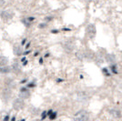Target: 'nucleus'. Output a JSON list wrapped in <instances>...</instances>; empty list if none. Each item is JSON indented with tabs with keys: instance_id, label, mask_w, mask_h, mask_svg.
<instances>
[{
	"instance_id": "obj_1",
	"label": "nucleus",
	"mask_w": 122,
	"mask_h": 121,
	"mask_svg": "<svg viewBox=\"0 0 122 121\" xmlns=\"http://www.w3.org/2000/svg\"><path fill=\"white\" fill-rule=\"evenodd\" d=\"M74 121H89V113L85 109L78 110L74 116Z\"/></svg>"
},
{
	"instance_id": "obj_2",
	"label": "nucleus",
	"mask_w": 122,
	"mask_h": 121,
	"mask_svg": "<svg viewBox=\"0 0 122 121\" xmlns=\"http://www.w3.org/2000/svg\"><path fill=\"white\" fill-rule=\"evenodd\" d=\"M25 101L23 100V99H21V98H19V97L15 99V100L13 101V104H12V106H13V108L15 110H21V109H23L25 107Z\"/></svg>"
},
{
	"instance_id": "obj_3",
	"label": "nucleus",
	"mask_w": 122,
	"mask_h": 121,
	"mask_svg": "<svg viewBox=\"0 0 122 121\" xmlns=\"http://www.w3.org/2000/svg\"><path fill=\"white\" fill-rule=\"evenodd\" d=\"M86 35L92 39L96 36V34H97V29H96V26L93 25V24H90L86 26Z\"/></svg>"
},
{
	"instance_id": "obj_4",
	"label": "nucleus",
	"mask_w": 122,
	"mask_h": 121,
	"mask_svg": "<svg viewBox=\"0 0 122 121\" xmlns=\"http://www.w3.org/2000/svg\"><path fill=\"white\" fill-rule=\"evenodd\" d=\"M11 91H12L11 89L5 87L3 89V91L1 92V97H2V99H3L4 102H8L9 101L11 96H12V92Z\"/></svg>"
},
{
	"instance_id": "obj_5",
	"label": "nucleus",
	"mask_w": 122,
	"mask_h": 121,
	"mask_svg": "<svg viewBox=\"0 0 122 121\" xmlns=\"http://www.w3.org/2000/svg\"><path fill=\"white\" fill-rule=\"evenodd\" d=\"M30 96V91L28 90V88L26 86H23L20 88V92H19V98L25 100L27 99Z\"/></svg>"
},
{
	"instance_id": "obj_6",
	"label": "nucleus",
	"mask_w": 122,
	"mask_h": 121,
	"mask_svg": "<svg viewBox=\"0 0 122 121\" xmlns=\"http://www.w3.org/2000/svg\"><path fill=\"white\" fill-rule=\"evenodd\" d=\"M13 13L9 10H3L1 13H0V17L5 21L10 20L11 18L13 17Z\"/></svg>"
},
{
	"instance_id": "obj_7",
	"label": "nucleus",
	"mask_w": 122,
	"mask_h": 121,
	"mask_svg": "<svg viewBox=\"0 0 122 121\" xmlns=\"http://www.w3.org/2000/svg\"><path fill=\"white\" fill-rule=\"evenodd\" d=\"M5 86L6 88H9L12 90L14 87H15V82L14 81V79H12L10 77H7L5 80Z\"/></svg>"
},
{
	"instance_id": "obj_8",
	"label": "nucleus",
	"mask_w": 122,
	"mask_h": 121,
	"mask_svg": "<svg viewBox=\"0 0 122 121\" xmlns=\"http://www.w3.org/2000/svg\"><path fill=\"white\" fill-rule=\"evenodd\" d=\"M11 70L15 74H19L21 72V66L18 62H14L13 65L11 66Z\"/></svg>"
},
{
	"instance_id": "obj_9",
	"label": "nucleus",
	"mask_w": 122,
	"mask_h": 121,
	"mask_svg": "<svg viewBox=\"0 0 122 121\" xmlns=\"http://www.w3.org/2000/svg\"><path fill=\"white\" fill-rule=\"evenodd\" d=\"M105 59L107 61V63H109V64H115V62H116V55H114V54H107V55H105Z\"/></svg>"
},
{
	"instance_id": "obj_10",
	"label": "nucleus",
	"mask_w": 122,
	"mask_h": 121,
	"mask_svg": "<svg viewBox=\"0 0 122 121\" xmlns=\"http://www.w3.org/2000/svg\"><path fill=\"white\" fill-rule=\"evenodd\" d=\"M8 58L5 56V55H0V67H4V66H6L7 64H8Z\"/></svg>"
},
{
	"instance_id": "obj_11",
	"label": "nucleus",
	"mask_w": 122,
	"mask_h": 121,
	"mask_svg": "<svg viewBox=\"0 0 122 121\" xmlns=\"http://www.w3.org/2000/svg\"><path fill=\"white\" fill-rule=\"evenodd\" d=\"M109 113L111 114L112 116H115V117H120V116H122L121 112L118 110V109H116V108L110 109V110H109Z\"/></svg>"
},
{
	"instance_id": "obj_12",
	"label": "nucleus",
	"mask_w": 122,
	"mask_h": 121,
	"mask_svg": "<svg viewBox=\"0 0 122 121\" xmlns=\"http://www.w3.org/2000/svg\"><path fill=\"white\" fill-rule=\"evenodd\" d=\"M14 54H15V55H23L22 47H21L20 45H15V46H14Z\"/></svg>"
},
{
	"instance_id": "obj_13",
	"label": "nucleus",
	"mask_w": 122,
	"mask_h": 121,
	"mask_svg": "<svg viewBox=\"0 0 122 121\" xmlns=\"http://www.w3.org/2000/svg\"><path fill=\"white\" fill-rule=\"evenodd\" d=\"M64 48H65V50H66L67 52H72L73 49H74V45L71 44V43H69V42H67V43H66V44L64 45Z\"/></svg>"
},
{
	"instance_id": "obj_14",
	"label": "nucleus",
	"mask_w": 122,
	"mask_h": 121,
	"mask_svg": "<svg viewBox=\"0 0 122 121\" xmlns=\"http://www.w3.org/2000/svg\"><path fill=\"white\" fill-rule=\"evenodd\" d=\"M110 71H111L113 74H117V66L116 64L110 65Z\"/></svg>"
},
{
	"instance_id": "obj_15",
	"label": "nucleus",
	"mask_w": 122,
	"mask_h": 121,
	"mask_svg": "<svg viewBox=\"0 0 122 121\" xmlns=\"http://www.w3.org/2000/svg\"><path fill=\"white\" fill-rule=\"evenodd\" d=\"M102 73L106 76H110V75H111L109 70H108V68H107V67H103L102 68Z\"/></svg>"
},
{
	"instance_id": "obj_16",
	"label": "nucleus",
	"mask_w": 122,
	"mask_h": 121,
	"mask_svg": "<svg viewBox=\"0 0 122 121\" xmlns=\"http://www.w3.org/2000/svg\"><path fill=\"white\" fill-rule=\"evenodd\" d=\"M9 72H11V67H9V66H4V67H2V73L3 74H7Z\"/></svg>"
},
{
	"instance_id": "obj_17",
	"label": "nucleus",
	"mask_w": 122,
	"mask_h": 121,
	"mask_svg": "<svg viewBox=\"0 0 122 121\" xmlns=\"http://www.w3.org/2000/svg\"><path fill=\"white\" fill-rule=\"evenodd\" d=\"M56 116H57V112L54 111V112L52 113V115L49 116V119H50V120H55L56 118Z\"/></svg>"
},
{
	"instance_id": "obj_18",
	"label": "nucleus",
	"mask_w": 122,
	"mask_h": 121,
	"mask_svg": "<svg viewBox=\"0 0 122 121\" xmlns=\"http://www.w3.org/2000/svg\"><path fill=\"white\" fill-rule=\"evenodd\" d=\"M46 116H47V111H43L41 113V120L43 121L44 119H46Z\"/></svg>"
},
{
	"instance_id": "obj_19",
	"label": "nucleus",
	"mask_w": 122,
	"mask_h": 121,
	"mask_svg": "<svg viewBox=\"0 0 122 121\" xmlns=\"http://www.w3.org/2000/svg\"><path fill=\"white\" fill-rule=\"evenodd\" d=\"M36 86V84L35 82H30V83H28L27 85H26V87L27 88H32V87H35Z\"/></svg>"
},
{
	"instance_id": "obj_20",
	"label": "nucleus",
	"mask_w": 122,
	"mask_h": 121,
	"mask_svg": "<svg viewBox=\"0 0 122 121\" xmlns=\"http://www.w3.org/2000/svg\"><path fill=\"white\" fill-rule=\"evenodd\" d=\"M3 121H10V115H9V114L5 115V117H4V119H3Z\"/></svg>"
},
{
	"instance_id": "obj_21",
	"label": "nucleus",
	"mask_w": 122,
	"mask_h": 121,
	"mask_svg": "<svg viewBox=\"0 0 122 121\" xmlns=\"http://www.w3.org/2000/svg\"><path fill=\"white\" fill-rule=\"evenodd\" d=\"M33 110H34V112H33V115H38V113L40 112V111H39V109H36V108H33Z\"/></svg>"
},
{
	"instance_id": "obj_22",
	"label": "nucleus",
	"mask_w": 122,
	"mask_h": 121,
	"mask_svg": "<svg viewBox=\"0 0 122 121\" xmlns=\"http://www.w3.org/2000/svg\"><path fill=\"white\" fill-rule=\"evenodd\" d=\"M52 19H53V16H46V18H45L46 21H51Z\"/></svg>"
},
{
	"instance_id": "obj_23",
	"label": "nucleus",
	"mask_w": 122,
	"mask_h": 121,
	"mask_svg": "<svg viewBox=\"0 0 122 121\" xmlns=\"http://www.w3.org/2000/svg\"><path fill=\"white\" fill-rule=\"evenodd\" d=\"M54 111L52 110V109H50V110H48L47 111V116H50L51 115H52V113H53Z\"/></svg>"
},
{
	"instance_id": "obj_24",
	"label": "nucleus",
	"mask_w": 122,
	"mask_h": 121,
	"mask_svg": "<svg viewBox=\"0 0 122 121\" xmlns=\"http://www.w3.org/2000/svg\"><path fill=\"white\" fill-rule=\"evenodd\" d=\"M46 23H42V24H40V25H39V27H46Z\"/></svg>"
},
{
	"instance_id": "obj_25",
	"label": "nucleus",
	"mask_w": 122,
	"mask_h": 121,
	"mask_svg": "<svg viewBox=\"0 0 122 121\" xmlns=\"http://www.w3.org/2000/svg\"><path fill=\"white\" fill-rule=\"evenodd\" d=\"M25 42H26V38H24V39H23V41L21 42V45H25Z\"/></svg>"
},
{
	"instance_id": "obj_26",
	"label": "nucleus",
	"mask_w": 122,
	"mask_h": 121,
	"mask_svg": "<svg viewBox=\"0 0 122 121\" xmlns=\"http://www.w3.org/2000/svg\"><path fill=\"white\" fill-rule=\"evenodd\" d=\"M29 46H30V42H29V43H27V44H26V45H25V48H26V49H27V48H28V47H29Z\"/></svg>"
},
{
	"instance_id": "obj_27",
	"label": "nucleus",
	"mask_w": 122,
	"mask_h": 121,
	"mask_svg": "<svg viewBox=\"0 0 122 121\" xmlns=\"http://www.w3.org/2000/svg\"><path fill=\"white\" fill-rule=\"evenodd\" d=\"M10 121H15V116H12V118L10 119Z\"/></svg>"
},
{
	"instance_id": "obj_28",
	"label": "nucleus",
	"mask_w": 122,
	"mask_h": 121,
	"mask_svg": "<svg viewBox=\"0 0 122 121\" xmlns=\"http://www.w3.org/2000/svg\"><path fill=\"white\" fill-rule=\"evenodd\" d=\"M28 53H30V50H29V51H25V52H24V53H23V55H27Z\"/></svg>"
},
{
	"instance_id": "obj_29",
	"label": "nucleus",
	"mask_w": 122,
	"mask_h": 121,
	"mask_svg": "<svg viewBox=\"0 0 122 121\" xmlns=\"http://www.w3.org/2000/svg\"><path fill=\"white\" fill-rule=\"evenodd\" d=\"M27 63H28V62H27V60H25V62H24V63H23V66H25V65H26V64H27Z\"/></svg>"
},
{
	"instance_id": "obj_30",
	"label": "nucleus",
	"mask_w": 122,
	"mask_h": 121,
	"mask_svg": "<svg viewBox=\"0 0 122 121\" xmlns=\"http://www.w3.org/2000/svg\"><path fill=\"white\" fill-rule=\"evenodd\" d=\"M39 63H40V64H43V58H40V59H39Z\"/></svg>"
},
{
	"instance_id": "obj_31",
	"label": "nucleus",
	"mask_w": 122,
	"mask_h": 121,
	"mask_svg": "<svg viewBox=\"0 0 122 121\" xmlns=\"http://www.w3.org/2000/svg\"><path fill=\"white\" fill-rule=\"evenodd\" d=\"M63 79H60V78H58V79H56V82H62Z\"/></svg>"
},
{
	"instance_id": "obj_32",
	"label": "nucleus",
	"mask_w": 122,
	"mask_h": 121,
	"mask_svg": "<svg viewBox=\"0 0 122 121\" xmlns=\"http://www.w3.org/2000/svg\"><path fill=\"white\" fill-rule=\"evenodd\" d=\"M47 56H49V53H46V55H45V57H47Z\"/></svg>"
},
{
	"instance_id": "obj_33",
	"label": "nucleus",
	"mask_w": 122,
	"mask_h": 121,
	"mask_svg": "<svg viewBox=\"0 0 122 121\" xmlns=\"http://www.w3.org/2000/svg\"><path fill=\"white\" fill-rule=\"evenodd\" d=\"M33 121H42L41 119H35V120H33Z\"/></svg>"
},
{
	"instance_id": "obj_34",
	"label": "nucleus",
	"mask_w": 122,
	"mask_h": 121,
	"mask_svg": "<svg viewBox=\"0 0 122 121\" xmlns=\"http://www.w3.org/2000/svg\"><path fill=\"white\" fill-rule=\"evenodd\" d=\"M36 55H38V53L36 52V53H35V56H36Z\"/></svg>"
},
{
	"instance_id": "obj_35",
	"label": "nucleus",
	"mask_w": 122,
	"mask_h": 121,
	"mask_svg": "<svg viewBox=\"0 0 122 121\" xmlns=\"http://www.w3.org/2000/svg\"><path fill=\"white\" fill-rule=\"evenodd\" d=\"M2 73V67H0V74Z\"/></svg>"
},
{
	"instance_id": "obj_36",
	"label": "nucleus",
	"mask_w": 122,
	"mask_h": 121,
	"mask_svg": "<svg viewBox=\"0 0 122 121\" xmlns=\"http://www.w3.org/2000/svg\"><path fill=\"white\" fill-rule=\"evenodd\" d=\"M20 121H25V118H23V119H21Z\"/></svg>"
},
{
	"instance_id": "obj_37",
	"label": "nucleus",
	"mask_w": 122,
	"mask_h": 121,
	"mask_svg": "<svg viewBox=\"0 0 122 121\" xmlns=\"http://www.w3.org/2000/svg\"><path fill=\"white\" fill-rule=\"evenodd\" d=\"M86 2H90V1H92V0H86Z\"/></svg>"
},
{
	"instance_id": "obj_38",
	"label": "nucleus",
	"mask_w": 122,
	"mask_h": 121,
	"mask_svg": "<svg viewBox=\"0 0 122 121\" xmlns=\"http://www.w3.org/2000/svg\"><path fill=\"white\" fill-rule=\"evenodd\" d=\"M19 121H20V120H19Z\"/></svg>"
}]
</instances>
